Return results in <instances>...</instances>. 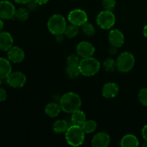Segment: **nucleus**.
<instances>
[{
    "mask_svg": "<svg viewBox=\"0 0 147 147\" xmlns=\"http://www.w3.org/2000/svg\"><path fill=\"white\" fill-rule=\"evenodd\" d=\"M142 146H143V147H147V141H145L144 143L142 144Z\"/></svg>",
    "mask_w": 147,
    "mask_h": 147,
    "instance_id": "58836bf2",
    "label": "nucleus"
},
{
    "mask_svg": "<svg viewBox=\"0 0 147 147\" xmlns=\"http://www.w3.org/2000/svg\"><path fill=\"white\" fill-rule=\"evenodd\" d=\"M66 24L65 19L63 15L59 14H53L50 17L47 22V28L49 31L54 35L58 34H64Z\"/></svg>",
    "mask_w": 147,
    "mask_h": 147,
    "instance_id": "20e7f679",
    "label": "nucleus"
},
{
    "mask_svg": "<svg viewBox=\"0 0 147 147\" xmlns=\"http://www.w3.org/2000/svg\"><path fill=\"white\" fill-rule=\"evenodd\" d=\"M124 35L118 29L112 30L109 34V41L111 46L116 47L117 48L121 47L124 43Z\"/></svg>",
    "mask_w": 147,
    "mask_h": 147,
    "instance_id": "f8f14e48",
    "label": "nucleus"
},
{
    "mask_svg": "<svg viewBox=\"0 0 147 147\" xmlns=\"http://www.w3.org/2000/svg\"><path fill=\"white\" fill-rule=\"evenodd\" d=\"M67 19L70 23L81 27L88 22L87 13L80 9H76L69 12Z\"/></svg>",
    "mask_w": 147,
    "mask_h": 147,
    "instance_id": "0eeeda50",
    "label": "nucleus"
},
{
    "mask_svg": "<svg viewBox=\"0 0 147 147\" xmlns=\"http://www.w3.org/2000/svg\"><path fill=\"white\" fill-rule=\"evenodd\" d=\"M81 127L86 134H91L97 129V123L93 120H86Z\"/></svg>",
    "mask_w": 147,
    "mask_h": 147,
    "instance_id": "4be33fe9",
    "label": "nucleus"
},
{
    "mask_svg": "<svg viewBox=\"0 0 147 147\" xmlns=\"http://www.w3.org/2000/svg\"><path fill=\"white\" fill-rule=\"evenodd\" d=\"M135 65V57L129 52H123L116 60L117 70L121 73H128L133 69Z\"/></svg>",
    "mask_w": 147,
    "mask_h": 147,
    "instance_id": "39448f33",
    "label": "nucleus"
},
{
    "mask_svg": "<svg viewBox=\"0 0 147 147\" xmlns=\"http://www.w3.org/2000/svg\"><path fill=\"white\" fill-rule=\"evenodd\" d=\"M11 73V65L9 60L0 57V77L7 78Z\"/></svg>",
    "mask_w": 147,
    "mask_h": 147,
    "instance_id": "dca6fc26",
    "label": "nucleus"
},
{
    "mask_svg": "<svg viewBox=\"0 0 147 147\" xmlns=\"http://www.w3.org/2000/svg\"><path fill=\"white\" fill-rule=\"evenodd\" d=\"M143 34L145 37L147 39V24L144 26L143 29Z\"/></svg>",
    "mask_w": 147,
    "mask_h": 147,
    "instance_id": "e433bc0d",
    "label": "nucleus"
},
{
    "mask_svg": "<svg viewBox=\"0 0 147 147\" xmlns=\"http://www.w3.org/2000/svg\"><path fill=\"white\" fill-rule=\"evenodd\" d=\"M146 18H147V13H146Z\"/></svg>",
    "mask_w": 147,
    "mask_h": 147,
    "instance_id": "a19ab883",
    "label": "nucleus"
},
{
    "mask_svg": "<svg viewBox=\"0 0 147 147\" xmlns=\"http://www.w3.org/2000/svg\"><path fill=\"white\" fill-rule=\"evenodd\" d=\"M16 3L20 4H27L29 1H30L31 0H14Z\"/></svg>",
    "mask_w": 147,
    "mask_h": 147,
    "instance_id": "f704fd0d",
    "label": "nucleus"
},
{
    "mask_svg": "<svg viewBox=\"0 0 147 147\" xmlns=\"http://www.w3.org/2000/svg\"><path fill=\"white\" fill-rule=\"evenodd\" d=\"M62 109L60 107V104L55 103V102H50L45 109V112L48 116L51 118L57 117L60 113L61 112Z\"/></svg>",
    "mask_w": 147,
    "mask_h": 147,
    "instance_id": "a211bd4d",
    "label": "nucleus"
},
{
    "mask_svg": "<svg viewBox=\"0 0 147 147\" xmlns=\"http://www.w3.org/2000/svg\"><path fill=\"white\" fill-rule=\"evenodd\" d=\"M102 5L106 10L112 11L116 7V0H103Z\"/></svg>",
    "mask_w": 147,
    "mask_h": 147,
    "instance_id": "c85d7f7f",
    "label": "nucleus"
},
{
    "mask_svg": "<svg viewBox=\"0 0 147 147\" xmlns=\"http://www.w3.org/2000/svg\"><path fill=\"white\" fill-rule=\"evenodd\" d=\"M78 67L80 74L86 77H90L98 73L100 68V63L95 57H86L80 60Z\"/></svg>",
    "mask_w": 147,
    "mask_h": 147,
    "instance_id": "7ed1b4c3",
    "label": "nucleus"
},
{
    "mask_svg": "<svg viewBox=\"0 0 147 147\" xmlns=\"http://www.w3.org/2000/svg\"><path fill=\"white\" fill-rule=\"evenodd\" d=\"M80 61L78 56L70 55L67 58V66H78Z\"/></svg>",
    "mask_w": 147,
    "mask_h": 147,
    "instance_id": "cd10ccee",
    "label": "nucleus"
},
{
    "mask_svg": "<svg viewBox=\"0 0 147 147\" xmlns=\"http://www.w3.org/2000/svg\"><path fill=\"white\" fill-rule=\"evenodd\" d=\"M7 56L9 61L14 63H20L24 60L25 55L22 48L17 46H12L7 51Z\"/></svg>",
    "mask_w": 147,
    "mask_h": 147,
    "instance_id": "9b49d317",
    "label": "nucleus"
},
{
    "mask_svg": "<svg viewBox=\"0 0 147 147\" xmlns=\"http://www.w3.org/2000/svg\"><path fill=\"white\" fill-rule=\"evenodd\" d=\"M66 74L70 78H76L80 74L78 66H67Z\"/></svg>",
    "mask_w": 147,
    "mask_h": 147,
    "instance_id": "393cba45",
    "label": "nucleus"
},
{
    "mask_svg": "<svg viewBox=\"0 0 147 147\" xmlns=\"http://www.w3.org/2000/svg\"><path fill=\"white\" fill-rule=\"evenodd\" d=\"M119 93V87L116 83L109 82L103 86L102 89V94L106 98H113L117 96Z\"/></svg>",
    "mask_w": 147,
    "mask_h": 147,
    "instance_id": "4468645a",
    "label": "nucleus"
},
{
    "mask_svg": "<svg viewBox=\"0 0 147 147\" xmlns=\"http://www.w3.org/2000/svg\"><path fill=\"white\" fill-rule=\"evenodd\" d=\"M79 31L80 30H79L78 26L70 23V24L66 26L64 31V34L68 38H74L78 34Z\"/></svg>",
    "mask_w": 147,
    "mask_h": 147,
    "instance_id": "412c9836",
    "label": "nucleus"
},
{
    "mask_svg": "<svg viewBox=\"0 0 147 147\" xmlns=\"http://www.w3.org/2000/svg\"><path fill=\"white\" fill-rule=\"evenodd\" d=\"M16 9L14 4L9 1H0V18L2 20H10L14 17Z\"/></svg>",
    "mask_w": 147,
    "mask_h": 147,
    "instance_id": "1a4fd4ad",
    "label": "nucleus"
},
{
    "mask_svg": "<svg viewBox=\"0 0 147 147\" xmlns=\"http://www.w3.org/2000/svg\"><path fill=\"white\" fill-rule=\"evenodd\" d=\"M68 123L67 121L63 120V119H60V120H57L53 123V130L55 133L56 134H63L65 133L66 131L69 128Z\"/></svg>",
    "mask_w": 147,
    "mask_h": 147,
    "instance_id": "aec40b11",
    "label": "nucleus"
},
{
    "mask_svg": "<svg viewBox=\"0 0 147 147\" xmlns=\"http://www.w3.org/2000/svg\"><path fill=\"white\" fill-rule=\"evenodd\" d=\"M38 4V5H44L48 2L49 0H34Z\"/></svg>",
    "mask_w": 147,
    "mask_h": 147,
    "instance_id": "c9c22d12",
    "label": "nucleus"
},
{
    "mask_svg": "<svg viewBox=\"0 0 147 147\" xmlns=\"http://www.w3.org/2000/svg\"><path fill=\"white\" fill-rule=\"evenodd\" d=\"M86 121V113L80 109H78L76 111H75L74 113H72L71 123L73 125H77V126H81L85 123Z\"/></svg>",
    "mask_w": 147,
    "mask_h": 147,
    "instance_id": "6ab92c4d",
    "label": "nucleus"
},
{
    "mask_svg": "<svg viewBox=\"0 0 147 147\" xmlns=\"http://www.w3.org/2000/svg\"><path fill=\"white\" fill-rule=\"evenodd\" d=\"M55 36V40L57 42H62L64 40V35H63V34H58Z\"/></svg>",
    "mask_w": 147,
    "mask_h": 147,
    "instance_id": "473e14b6",
    "label": "nucleus"
},
{
    "mask_svg": "<svg viewBox=\"0 0 147 147\" xmlns=\"http://www.w3.org/2000/svg\"><path fill=\"white\" fill-rule=\"evenodd\" d=\"M138 98L143 106L147 107V88L141 89L138 94Z\"/></svg>",
    "mask_w": 147,
    "mask_h": 147,
    "instance_id": "bb28decb",
    "label": "nucleus"
},
{
    "mask_svg": "<svg viewBox=\"0 0 147 147\" xmlns=\"http://www.w3.org/2000/svg\"><path fill=\"white\" fill-rule=\"evenodd\" d=\"M3 28H4V22L2 21V19L0 18V32L2 31Z\"/></svg>",
    "mask_w": 147,
    "mask_h": 147,
    "instance_id": "4c0bfd02",
    "label": "nucleus"
},
{
    "mask_svg": "<svg viewBox=\"0 0 147 147\" xmlns=\"http://www.w3.org/2000/svg\"><path fill=\"white\" fill-rule=\"evenodd\" d=\"M117 47L111 46V47L110 50H109V54H110L111 55H115L117 53Z\"/></svg>",
    "mask_w": 147,
    "mask_h": 147,
    "instance_id": "72a5a7b5",
    "label": "nucleus"
},
{
    "mask_svg": "<svg viewBox=\"0 0 147 147\" xmlns=\"http://www.w3.org/2000/svg\"><path fill=\"white\" fill-rule=\"evenodd\" d=\"M29 16H30V11L27 9L19 8L18 9H16L14 17L17 20L23 22L26 21L29 18Z\"/></svg>",
    "mask_w": 147,
    "mask_h": 147,
    "instance_id": "b1692460",
    "label": "nucleus"
},
{
    "mask_svg": "<svg viewBox=\"0 0 147 147\" xmlns=\"http://www.w3.org/2000/svg\"><path fill=\"white\" fill-rule=\"evenodd\" d=\"M85 134L81 126L72 124L65 132L66 142L70 146H79L84 142Z\"/></svg>",
    "mask_w": 147,
    "mask_h": 147,
    "instance_id": "f03ea898",
    "label": "nucleus"
},
{
    "mask_svg": "<svg viewBox=\"0 0 147 147\" xmlns=\"http://www.w3.org/2000/svg\"><path fill=\"white\" fill-rule=\"evenodd\" d=\"M14 40L8 32H0V50L2 51H8L13 46Z\"/></svg>",
    "mask_w": 147,
    "mask_h": 147,
    "instance_id": "2eb2a0df",
    "label": "nucleus"
},
{
    "mask_svg": "<svg viewBox=\"0 0 147 147\" xmlns=\"http://www.w3.org/2000/svg\"><path fill=\"white\" fill-rule=\"evenodd\" d=\"M142 135L143 139L145 141H147V124L145 125L142 130Z\"/></svg>",
    "mask_w": 147,
    "mask_h": 147,
    "instance_id": "2f4dec72",
    "label": "nucleus"
},
{
    "mask_svg": "<svg viewBox=\"0 0 147 147\" xmlns=\"http://www.w3.org/2000/svg\"><path fill=\"white\" fill-rule=\"evenodd\" d=\"M7 83L14 88H20L25 85L27 78L24 73L20 71L11 72L7 78Z\"/></svg>",
    "mask_w": 147,
    "mask_h": 147,
    "instance_id": "6e6552de",
    "label": "nucleus"
},
{
    "mask_svg": "<svg viewBox=\"0 0 147 147\" xmlns=\"http://www.w3.org/2000/svg\"><path fill=\"white\" fill-rule=\"evenodd\" d=\"M82 27V31L87 36H93L96 32V28L94 25L90 22H86Z\"/></svg>",
    "mask_w": 147,
    "mask_h": 147,
    "instance_id": "a878e982",
    "label": "nucleus"
},
{
    "mask_svg": "<svg viewBox=\"0 0 147 147\" xmlns=\"http://www.w3.org/2000/svg\"><path fill=\"white\" fill-rule=\"evenodd\" d=\"M97 24L103 30H109L113 27L116 23V17L112 11L103 10L97 16Z\"/></svg>",
    "mask_w": 147,
    "mask_h": 147,
    "instance_id": "423d86ee",
    "label": "nucleus"
},
{
    "mask_svg": "<svg viewBox=\"0 0 147 147\" xmlns=\"http://www.w3.org/2000/svg\"><path fill=\"white\" fill-rule=\"evenodd\" d=\"M76 52L82 58L93 57L95 53V47L89 42L83 41L78 44L76 47Z\"/></svg>",
    "mask_w": 147,
    "mask_h": 147,
    "instance_id": "9d476101",
    "label": "nucleus"
},
{
    "mask_svg": "<svg viewBox=\"0 0 147 147\" xmlns=\"http://www.w3.org/2000/svg\"><path fill=\"white\" fill-rule=\"evenodd\" d=\"M7 94L6 90L4 88L0 87V102H3L7 99Z\"/></svg>",
    "mask_w": 147,
    "mask_h": 147,
    "instance_id": "7c9ffc66",
    "label": "nucleus"
},
{
    "mask_svg": "<svg viewBox=\"0 0 147 147\" xmlns=\"http://www.w3.org/2000/svg\"><path fill=\"white\" fill-rule=\"evenodd\" d=\"M3 78H1V77H0V86H1V84H2V82H3Z\"/></svg>",
    "mask_w": 147,
    "mask_h": 147,
    "instance_id": "ea45409f",
    "label": "nucleus"
},
{
    "mask_svg": "<svg viewBox=\"0 0 147 147\" xmlns=\"http://www.w3.org/2000/svg\"><path fill=\"white\" fill-rule=\"evenodd\" d=\"M103 67L107 72H112L115 71L116 69H117V65H116V60L111 57H108L103 62Z\"/></svg>",
    "mask_w": 147,
    "mask_h": 147,
    "instance_id": "5701e85b",
    "label": "nucleus"
},
{
    "mask_svg": "<svg viewBox=\"0 0 147 147\" xmlns=\"http://www.w3.org/2000/svg\"><path fill=\"white\" fill-rule=\"evenodd\" d=\"M111 138L107 133L99 132L94 135L91 140V145L93 147H106L110 144Z\"/></svg>",
    "mask_w": 147,
    "mask_h": 147,
    "instance_id": "ddd939ff",
    "label": "nucleus"
},
{
    "mask_svg": "<svg viewBox=\"0 0 147 147\" xmlns=\"http://www.w3.org/2000/svg\"><path fill=\"white\" fill-rule=\"evenodd\" d=\"M139 145V139L134 134H126L121 140L122 147H137Z\"/></svg>",
    "mask_w": 147,
    "mask_h": 147,
    "instance_id": "f3484780",
    "label": "nucleus"
},
{
    "mask_svg": "<svg viewBox=\"0 0 147 147\" xmlns=\"http://www.w3.org/2000/svg\"><path fill=\"white\" fill-rule=\"evenodd\" d=\"M60 104L62 111L65 113L72 114L80 109L82 100L80 96L73 92L66 93L60 98Z\"/></svg>",
    "mask_w": 147,
    "mask_h": 147,
    "instance_id": "f257e3e1",
    "label": "nucleus"
},
{
    "mask_svg": "<svg viewBox=\"0 0 147 147\" xmlns=\"http://www.w3.org/2000/svg\"><path fill=\"white\" fill-rule=\"evenodd\" d=\"M38 4L34 0H31L27 4V8L29 11H34L37 9Z\"/></svg>",
    "mask_w": 147,
    "mask_h": 147,
    "instance_id": "c756f323",
    "label": "nucleus"
}]
</instances>
